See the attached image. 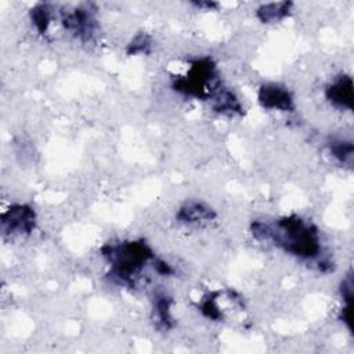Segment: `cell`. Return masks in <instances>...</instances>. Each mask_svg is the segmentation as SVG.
<instances>
[{"label": "cell", "mask_w": 354, "mask_h": 354, "mask_svg": "<svg viewBox=\"0 0 354 354\" xmlns=\"http://www.w3.org/2000/svg\"><path fill=\"white\" fill-rule=\"evenodd\" d=\"M252 232L256 239L274 242L286 253L303 260H319L322 256L321 236L315 225L299 216H286L275 224L254 221ZM325 263L319 260V268L324 270Z\"/></svg>", "instance_id": "6da1fadb"}, {"label": "cell", "mask_w": 354, "mask_h": 354, "mask_svg": "<svg viewBox=\"0 0 354 354\" xmlns=\"http://www.w3.org/2000/svg\"><path fill=\"white\" fill-rule=\"evenodd\" d=\"M214 217V212L199 202L185 203L177 213V218L187 224H199L203 221H210Z\"/></svg>", "instance_id": "ba28073f"}, {"label": "cell", "mask_w": 354, "mask_h": 354, "mask_svg": "<svg viewBox=\"0 0 354 354\" xmlns=\"http://www.w3.org/2000/svg\"><path fill=\"white\" fill-rule=\"evenodd\" d=\"M257 98L260 105L266 109L290 112L295 108V102L290 91L281 84H275V83L263 84L259 88Z\"/></svg>", "instance_id": "5b68a950"}, {"label": "cell", "mask_w": 354, "mask_h": 354, "mask_svg": "<svg viewBox=\"0 0 354 354\" xmlns=\"http://www.w3.org/2000/svg\"><path fill=\"white\" fill-rule=\"evenodd\" d=\"M94 18L87 8H76L73 11L64 12L62 25L66 30L76 35L83 40L91 39L94 33Z\"/></svg>", "instance_id": "8992f818"}, {"label": "cell", "mask_w": 354, "mask_h": 354, "mask_svg": "<svg viewBox=\"0 0 354 354\" xmlns=\"http://www.w3.org/2000/svg\"><path fill=\"white\" fill-rule=\"evenodd\" d=\"M290 3L282 1V3H268L263 4L257 8V18L264 24H272L283 19L289 15L290 11Z\"/></svg>", "instance_id": "9c48e42d"}, {"label": "cell", "mask_w": 354, "mask_h": 354, "mask_svg": "<svg viewBox=\"0 0 354 354\" xmlns=\"http://www.w3.org/2000/svg\"><path fill=\"white\" fill-rule=\"evenodd\" d=\"M174 88L183 94L198 98H213L221 84L216 75V66L209 58H201L191 64L188 72L174 82Z\"/></svg>", "instance_id": "3957f363"}, {"label": "cell", "mask_w": 354, "mask_h": 354, "mask_svg": "<svg viewBox=\"0 0 354 354\" xmlns=\"http://www.w3.org/2000/svg\"><path fill=\"white\" fill-rule=\"evenodd\" d=\"M30 18H32V24L35 25L39 33L47 32L51 21V12L46 4H39L37 7H35L30 12Z\"/></svg>", "instance_id": "7c38bea8"}, {"label": "cell", "mask_w": 354, "mask_h": 354, "mask_svg": "<svg viewBox=\"0 0 354 354\" xmlns=\"http://www.w3.org/2000/svg\"><path fill=\"white\" fill-rule=\"evenodd\" d=\"M171 301L165 295H158L153 301V315L159 328L169 329L171 325Z\"/></svg>", "instance_id": "30bf717a"}, {"label": "cell", "mask_w": 354, "mask_h": 354, "mask_svg": "<svg viewBox=\"0 0 354 354\" xmlns=\"http://www.w3.org/2000/svg\"><path fill=\"white\" fill-rule=\"evenodd\" d=\"M102 256L111 266V277L123 285H134L144 267L155 260L149 246L141 241H127L105 246Z\"/></svg>", "instance_id": "7a4b0ae2"}, {"label": "cell", "mask_w": 354, "mask_h": 354, "mask_svg": "<svg viewBox=\"0 0 354 354\" xmlns=\"http://www.w3.org/2000/svg\"><path fill=\"white\" fill-rule=\"evenodd\" d=\"M1 224L4 232L15 235L29 234L35 228L36 216L33 209L28 205H12L3 213Z\"/></svg>", "instance_id": "277c9868"}, {"label": "cell", "mask_w": 354, "mask_h": 354, "mask_svg": "<svg viewBox=\"0 0 354 354\" xmlns=\"http://www.w3.org/2000/svg\"><path fill=\"white\" fill-rule=\"evenodd\" d=\"M151 46V41L149 39L145 36V35H138L133 39L131 44H130V48H129V53L130 54H140V53H147V50Z\"/></svg>", "instance_id": "4fadbf2b"}, {"label": "cell", "mask_w": 354, "mask_h": 354, "mask_svg": "<svg viewBox=\"0 0 354 354\" xmlns=\"http://www.w3.org/2000/svg\"><path fill=\"white\" fill-rule=\"evenodd\" d=\"M329 153L342 165H353V144L346 140H333L328 145Z\"/></svg>", "instance_id": "8fae6325"}, {"label": "cell", "mask_w": 354, "mask_h": 354, "mask_svg": "<svg viewBox=\"0 0 354 354\" xmlns=\"http://www.w3.org/2000/svg\"><path fill=\"white\" fill-rule=\"evenodd\" d=\"M326 100L336 108L350 111L353 108V80L347 75L336 77L325 90Z\"/></svg>", "instance_id": "52a82bcc"}]
</instances>
